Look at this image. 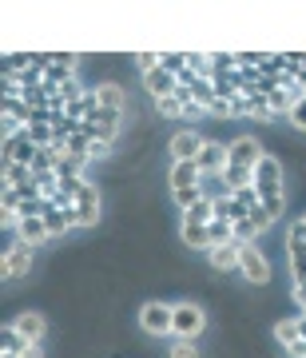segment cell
<instances>
[{"mask_svg":"<svg viewBox=\"0 0 306 358\" xmlns=\"http://www.w3.org/2000/svg\"><path fill=\"white\" fill-rule=\"evenodd\" d=\"M199 331H203V310L195 307V303L171 307V334H175V338H195Z\"/></svg>","mask_w":306,"mask_h":358,"instance_id":"1","label":"cell"},{"mask_svg":"<svg viewBox=\"0 0 306 358\" xmlns=\"http://www.w3.org/2000/svg\"><path fill=\"white\" fill-rule=\"evenodd\" d=\"M239 271H242V275H247L251 282H267V279H270L267 259L258 255V247H255V243H242V251H239Z\"/></svg>","mask_w":306,"mask_h":358,"instance_id":"2","label":"cell"},{"mask_svg":"<svg viewBox=\"0 0 306 358\" xmlns=\"http://www.w3.org/2000/svg\"><path fill=\"white\" fill-rule=\"evenodd\" d=\"M199 171L203 176H223L231 164V152H227V143H203V152H199Z\"/></svg>","mask_w":306,"mask_h":358,"instance_id":"3","label":"cell"},{"mask_svg":"<svg viewBox=\"0 0 306 358\" xmlns=\"http://www.w3.org/2000/svg\"><path fill=\"white\" fill-rule=\"evenodd\" d=\"M28 263H32V247L28 243H16V247H8L4 251V279H24L28 275Z\"/></svg>","mask_w":306,"mask_h":358,"instance_id":"4","label":"cell"},{"mask_svg":"<svg viewBox=\"0 0 306 358\" xmlns=\"http://www.w3.org/2000/svg\"><path fill=\"white\" fill-rule=\"evenodd\" d=\"M203 152V136L199 131H179L171 140V164H183V159H199Z\"/></svg>","mask_w":306,"mask_h":358,"instance_id":"5","label":"cell"},{"mask_svg":"<svg viewBox=\"0 0 306 358\" xmlns=\"http://www.w3.org/2000/svg\"><path fill=\"white\" fill-rule=\"evenodd\" d=\"M143 322V331H152V334H171V307H163V303H147L140 315Z\"/></svg>","mask_w":306,"mask_h":358,"instance_id":"6","label":"cell"},{"mask_svg":"<svg viewBox=\"0 0 306 358\" xmlns=\"http://www.w3.org/2000/svg\"><path fill=\"white\" fill-rule=\"evenodd\" d=\"M227 152H231V164H239V167H258V159H263V148H258L251 136L227 143Z\"/></svg>","mask_w":306,"mask_h":358,"instance_id":"7","label":"cell"},{"mask_svg":"<svg viewBox=\"0 0 306 358\" xmlns=\"http://www.w3.org/2000/svg\"><path fill=\"white\" fill-rule=\"evenodd\" d=\"M143 88L152 92V100L159 103V100H167V96H175V88H179V80L167 72V68H155L152 76H143Z\"/></svg>","mask_w":306,"mask_h":358,"instance_id":"8","label":"cell"},{"mask_svg":"<svg viewBox=\"0 0 306 358\" xmlns=\"http://www.w3.org/2000/svg\"><path fill=\"white\" fill-rule=\"evenodd\" d=\"M36 143L24 140V131H16L13 140H4V159H13V164H28L32 167V159H36Z\"/></svg>","mask_w":306,"mask_h":358,"instance_id":"9","label":"cell"},{"mask_svg":"<svg viewBox=\"0 0 306 358\" xmlns=\"http://www.w3.org/2000/svg\"><path fill=\"white\" fill-rule=\"evenodd\" d=\"M16 235H20V243H28V247H36V243H44V239H52V235H48V223H44V215L16 219Z\"/></svg>","mask_w":306,"mask_h":358,"instance_id":"10","label":"cell"},{"mask_svg":"<svg viewBox=\"0 0 306 358\" xmlns=\"http://www.w3.org/2000/svg\"><path fill=\"white\" fill-rule=\"evenodd\" d=\"M203 183V171L195 159H183V164H171V192H183V187H195Z\"/></svg>","mask_w":306,"mask_h":358,"instance_id":"11","label":"cell"},{"mask_svg":"<svg viewBox=\"0 0 306 358\" xmlns=\"http://www.w3.org/2000/svg\"><path fill=\"white\" fill-rule=\"evenodd\" d=\"M223 187H227V195L242 192V187H255V167H239V164H227V171H223Z\"/></svg>","mask_w":306,"mask_h":358,"instance_id":"12","label":"cell"},{"mask_svg":"<svg viewBox=\"0 0 306 358\" xmlns=\"http://www.w3.org/2000/svg\"><path fill=\"white\" fill-rule=\"evenodd\" d=\"M239 251H242V243H219V247H211L207 251V259H211V267L215 271H231V267H239Z\"/></svg>","mask_w":306,"mask_h":358,"instance_id":"13","label":"cell"},{"mask_svg":"<svg viewBox=\"0 0 306 358\" xmlns=\"http://www.w3.org/2000/svg\"><path fill=\"white\" fill-rule=\"evenodd\" d=\"M16 331L24 334L28 343H44V319H40L36 310H24V315H20V319L13 322Z\"/></svg>","mask_w":306,"mask_h":358,"instance_id":"14","label":"cell"},{"mask_svg":"<svg viewBox=\"0 0 306 358\" xmlns=\"http://www.w3.org/2000/svg\"><path fill=\"white\" fill-rule=\"evenodd\" d=\"M92 159L88 155H60V164H56V179H84V167H88Z\"/></svg>","mask_w":306,"mask_h":358,"instance_id":"15","label":"cell"},{"mask_svg":"<svg viewBox=\"0 0 306 358\" xmlns=\"http://www.w3.org/2000/svg\"><path fill=\"white\" fill-rule=\"evenodd\" d=\"M183 243L195 247V251H211V235H207V223H191V219H183Z\"/></svg>","mask_w":306,"mask_h":358,"instance_id":"16","label":"cell"},{"mask_svg":"<svg viewBox=\"0 0 306 358\" xmlns=\"http://www.w3.org/2000/svg\"><path fill=\"white\" fill-rule=\"evenodd\" d=\"M28 350V338L20 331H16V327H4V331H0V355H24Z\"/></svg>","mask_w":306,"mask_h":358,"instance_id":"17","label":"cell"},{"mask_svg":"<svg viewBox=\"0 0 306 358\" xmlns=\"http://www.w3.org/2000/svg\"><path fill=\"white\" fill-rule=\"evenodd\" d=\"M24 183H32V167L4 159V187H24Z\"/></svg>","mask_w":306,"mask_h":358,"instance_id":"18","label":"cell"},{"mask_svg":"<svg viewBox=\"0 0 306 358\" xmlns=\"http://www.w3.org/2000/svg\"><path fill=\"white\" fill-rule=\"evenodd\" d=\"M207 235H211V247H219V243H231V239H235V223H231V219H211V223H207Z\"/></svg>","mask_w":306,"mask_h":358,"instance_id":"19","label":"cell"},{"mask_svg":"<svg viewBox=\"0 0 306 358\" xmlns=\"http://www.w3.org/2000/svg\"><path fill=\"white\" fill-rule=\"evenodd\" d=\"M96 100H100V108L124 112V88H119V84H100V88H96Z\"/></svg>","mask_w":306,"mask_h":358,"instance_id":"20","label":"cell"},{"mask_svg":"<svg viewBox=\"0 0 306 358\" xmlns=\"http://www.w3.org/2000/svg\"><path fill=\"white\" fill-rule=\"evenodd\" d=\"M20 131H24V140H32L36 148H48V143L56 140V131H52L48 120H40V124H28V128H20Z\"/></svg>","mask_w":306,"mask_h":358,"instance_id":"21","label":"cell"},{"mask_svg":"<svg viewBox=\"0 0 306 358\" xmlns=\"http://www.w3.org/2000/svg\"><path fill=\"white\" fill-rule=\"evenodd\" d=\"M76 207H80V211H96V207H100V187L84 179V183H80V192H76Z\"/></svg>","mask_w":306,"mask_h":358,"instance_id":"22","label":"cell"},{"mask_svg":"<svg viewBox=\"0 0 306 358\" xmlns=\"http://www.w3.org/2000/svg\"><path fill=\"white\" fill-rule=\"evenodd\" d=\"M183 219H191V223H211V219H215V199H211V195H207V199H199L195 207H187V211H183Z\"/></svg>","mask_w":306,"mask_h":358,"instance_id":"23","label":"cell"},{"mask_svg":"<svg viewBox=\"0 0 306 358\" xmlns=\"http://www.w3.org/2000/svg\"><path fill=\"white\" fill-rule=\"evenodd\" d=\"M247 103H251V120H275V108H270V100L263 96V92H255V96H247Z\"/></svg>","mask_w":306,"mask_h":358,"instance_id":"24","label":"cell"},{"mask_svg":"<svg viewBox=\"0 0 306 358\" xmlns=\"http://www.w3.org/2000/svg\"><path fill=\"white\" fill-rule=\"evenodd\" d=\"M32 68V52H16V56H4V76H20Z\"/></svg>","mask_w":306,"mask_h":358,"instance_id":"25","label":"cell"},{"mask_svg":"<svg viewBox=\"0 0 306 358\" xmlns=\"http://www.w3.org/2000/svg\"><path fill=\"white\" fill-rule=\"evenodd\" d=\"M267 100H270V108H275V115H282V112L291 115V108L298 103V100H294V96H291L286 88H275V92H267Z\"/></svg>","mask_w":306,"mask_h":358,"instance_id":"26","label":"cell"},{"mask_svg":"<svg viewBox=\"0 0 306 358\" xmlns=\"http://www.w3.org/2000/svg\"><path fill=\"white\" fill-rule=\"evenodd\" d=\"M291 251V275L294 282H306V247H286Z\"/></svg>","mask_w":306,"mask_h":358,"instance_id":"27","label":"cell"},{"mask_svg":"<svg viewBox=\"0 0 306 358\" xmlns=\"http://www.w3.org/2000/svg\"><path fill=\"white\" fill-rule=\"evenodd\" d=\"M191 92H195V103H203V108H211V103H215V84H211V80H195L191 84Z\"/></svg>","mask_w":306,"mask_h":358,"instance_id":"28","label":"cell"},{"mask_svg":"<svg viewBox=\"0 0 306 358\" xmlns=\"http://www.w3.org/2000/svg\"><path fill=\"white\" fill-rule=\"evenodd\" d=\"M171 195H175V203L183 207V211H187V207H195L199 199H207V195H203V183H195V187H183V192H171Z\"/></svg>","mask_w":306,"mask_h":358,"instance_id":"29","label":"cell"},{"mask_svg":"<svg viewBox=\"0 0 306 358\" xmlns=\"http://www.w3.org/2000/svg\"><path fill=\"white\" fill-rule=\"evenodd\" d=\"M136 68H140L143 76H152L155 68H163V52H140L136 56Z\"/></svg>","mask_w":306,"mask_h":358,"instance_id":"30","label":"cell"},{"mask_svg":"<svg viewBox=\"0 0 306 358\" xmlns=\"http://www.w3.org/2000/svg\"><path fill=\"white\" fill-rule=\"evenodd\" d=\"M100 128H112V131H119V124H124V112H115V108H100V112L92 115Z\"/></svg>","mask_w":306,"mask_h":358,"instance_id":"31","label":"cell"},{"mask_svg":"<svg viewBox=\"0 0 306 358\" xmlns=\"http://www.w3.org/2000/svg\"><path fill=\"white\" fill-rule=\"evenodd\" d=\"M275 338L291 350V346L298 343V322H279V327H275Z\"/></svg>","mask_w":306,"mask_h":358,"instance_id":"32","label":"cell"},{"mask_svg":"<svg viewBox=\"0 0 306 358\" xmlns=\"http://www.w3.org/2000/svg\"><path fill=\"white\" fill-rule=\"evenodd\" d=\"M255 223H251V215L247 219H239V223H235V243H255Z\"/></svg>","mask_w":306,"mask_h":358,"instance_id":"33","label":"cell"},{"mask_svg":"<svg viewBox=\"0 0 306 358\" xmlns=\"http://www.w3.org/2000/svg\"><path fill=\"white\" fill-rule=\"evenodd\" d=\"M163 68L171 76H179V72L187 68V52H163Z\"/></svg>","mask_w":306,"mask_h":358,"instance_id":"34","label":"cell"},{"mask_svg":"<svg viewBox=\"0 0 306 358\" xmlns=\"http://www.w3.org/2000/svg\"><path fill=\"white\" fill-rule=\"evenodd\" d=\"M251 223H255V231L263 235V231H267L270 223H275V219L267 215V207H263V203H255V207H251Z\"/></svg>","mask_w":306,"mask_h":358,"instance_id":"35","label":"cell"},{"mask_svg":"<svg viewBox=\"0 0 306 358\" xmlns=\"http://www.w3.org/2000/svg\"><path fill=\"white\" fill-rule=\"evenodd\" d=\"M155 108H159V115H167V120H175V115H183V103H179L175 96H167V100H159Z\"/></svg>","mask_w":306,"mask_h":358,"instance_id":"36","label":"cell"},{"mask_svg":"<svg viewBox=\"0 0 306 358\" xmlns=\"http://www.w3.org/2000/svg\"><path fill=\"white\" fill-rule=\"evenodd\" d=\"M171 358H199V350H195L191 338H179V343L171 346Z\"/></svg>","mask_w":306,"mask_h":358,"instance_id":"37","label":"cell"},{"mask_svg":"<svg viewBox=\"0 0 306 358\" xmlns=\"http://www.w3.org/2000/svg\"><path fill=\"white\" fill-rule=\"evenodd\" d=\"M286 247H306V219H298L291 227V235H286Z\"/></svg>","mask_w":306,"mask_h":358,"instance_id":"38","label":"cell"},{"mask_svg":"<svg viewBox=\"0 0 306 358\" xmlns=\"http://www.w3.org/2000/svg\"><path fill=\"white\" fill-rule=\"evenodd\" d=\"M291 124H294L298 131H306V100H298V103L291 108Z\"/></svg>","mask_w":306,"mask_h":358,"instance_id":"39","label":"cell"},{"mask_svg":"<svg viewBox=\"0 0 306 358\" xmlns=\"http://www.w3.org/2000/svg\"><path fill=\"white\" fill-rule=\"evenodd\" d=\"M239 115H251V103H247V96H231V120H239Z\"/></svg>","mask_w":306,"mask_h":358,"instance_id":"40","label":"cell"},{"mask_svg":"<svg viewBox=\"0 0 306 358\" xmlns=\"http://www.w3.org/2000/svg\"><path fill=\"white\" fill-rule=\"evenodd\" d=\"M207 115H215V120H231V100H219V96H215V103L207 108Z\"/></svg>","mask_w":306,"mask_h":358,"instance_id":"41","label":"cell"},{"mask_svg":"<svg viewBox=\"0 0 306 358\" xmlns=\"http://www.w3.org/2000/svg\"><path fill=\"white\" fill-rule=\"evenodd\" d=\"M80 183H84V179H60V195H68V199H76Z\"/></svg>","mask_w":306,"mask_h":358,"instance_id":"42","label":"cell"},{"mask_svg":"<svg viewBox=\"0 0 306 358\" xmlns=\"http://www.w3.org/2000/svg\"><path fill=\"white\" fill-rule=\"evenodd\" d=\"M175 100L183 103V108H187V103H195V92H191V84H179V88H175Z\"/></svg>","mask_w":306,"mask_h":358,"instance_id":"43","label":"cell"},{"mask_svg":"<svg viewBox=\"0 0 306 358\" xmlns=\"http://www.w3.org/2000/svg\"><path fill=\"white\" fill-rule=\"evenodd\" d=\"M291 299H294V303H298V310H306V282H294Z\"/></svg>","mask_w":306,"mask_h":358,"instance_id":"44","label":"cell"},{"mask_svg":"<svg viewBox=\"0 0 306 358\" xmlns=\"http://www.w3.org/2000/svg\"><path fill=\"white\" fill-rule=\"evenodd\" d=\"M183 115H187V120H199V115H207V108H203V103H187Z\"/></svg>","mask_w":306,"mask_h":358,"instance_id":"45","label":"cell"},{"mask_svg":"<svg viewBox=\"0 0 306 358\" xmlns=\"http://www.w3.org/2000/svg\"><path fill=\"white\" fill-rule=\"evenodd\" d=\"M108 148H112V143H100V140H92V159H100V155H108Z\"/></svg>","mask_w":306,"mask_h":358,"instance_id":"46","label":"cell"},{"mask_svg":"<svg viewBox=\"0 0 306 358\" xmlns=\"http://www.w3.org/2000/svg\"><path fill=\"white\" fill-rule=\"evenodd\" d=\"M40 355H44V343H28V350L20 358H40Z\"/></svg>","mask_w":306,"mask_h":358,"instance_id":"47","label":"cell"},{"mask_svg":"<svg viewBox=\"0 0 306 358\" xmlns=\"http://www.w3.org/2000/svg\"><path fill=\"white\" fill-rule=\"evenodd\" d=\"M291 355H294V358H306V338H298V343L291 346Z\"/></svg>","mask_w":306,"mask_h":358,"instance_id":"48","label":"cell"},{"mask_svg":"<svg viewBox=\"0 0 306 358\" xmlns=\"http://www.w3.org/2000/svg\"><path fill=\"white\" fill-rule=\"evenodd\" d=\"M298 338H306V315H298Z\"/></svg>","mask_w":306,"mask_h":358,"instance_id":"49","label":"cell"},{"mask_svg":"<svg viewBox=\"0 0 306 358\" xmlns=\"http://www.w3.org/2000/svg\"><path fill=\"white\" fill-rule=\"evenodd\" d=\"M303 315H306V310H303Z\"/></svg>","mask_w":306,"mask_h":358,"instance_id":"50","label":"cell"}]
</instances>
